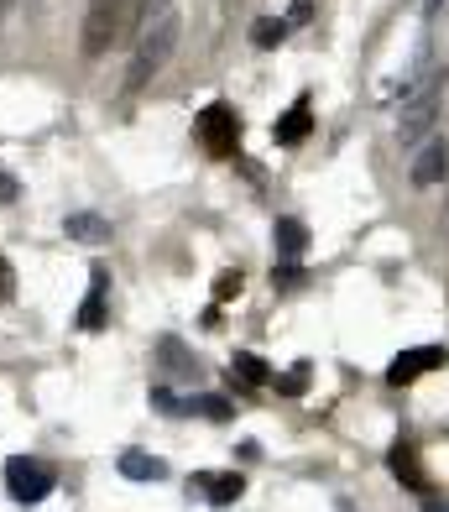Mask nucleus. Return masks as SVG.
Masks as SVG:
<instances>
[{"mask_svg":"<svg viewBox=\"0 0 449 512\" xmlns=\"http://www.w3.org/2000/svg\"><path fill=\"white\" fill-rule=\"evenodd\" d=\"M423 512H449V497H423Z\"/></svg>","mask_w":449,"mask_h":512,"instance_id":"5701e85b","label":"nucleus"},{"mask_svg":"<svg viewBox=\"0 0 449 512\" xmlns=\"http://www.w3.org/2000/svg\"><path fill=\"white\" fill-rule=\"evenodd\" d=\"M141 6H147V0H89V16H84V58L110 53L115 42L126 37L131 21H141Z\"/></svg>","mask_w":449,"mask_h":512,"instance_id":"f03ea898","label":"nucleus"},{"mask_svg":"<svg viewBox=\"0 0 449 512\" xmlns=\"http://www.w3.org/2000/svg\"><path fill=\"white\" fill-rule=\"evenodd\" d=\"M199 142H204L209 157H230L235 147H241V115H235L225 100L204 105L199 110Z\"/></svg>","mask_w":449,"mask_h":512,"instance_id":"7ed1b4c3","label":"nucleus"},{"mask_svg":"<svg viewBox=\"0 0 449 512\" xmlns=\"http://www.w3.org/2000/svg\"><path fill=\"white\" fill-rule=\"evenodd\" d=\"M58 486V476H53V465H42V460H27V455H16L11 465H6V492L16 497V502H42L47 492Z\"/></svg>","mask_w":449,"mask_h":512,"instance_id":"20e7f679","label":"nucleus"},{"mask_svg":"<svg viewBox=\"0 0 449 512\" xmlns=\"http://www.w3.org/2000/svg\"><path fill=\"white\" fill-rule=\"evenodd\" d=\"M173 48H178V16L162 11L157 21H147V32H141L136 53H131V68H126V89H131V95H136V89H147L162 68H168Z\"/></svg>","mask_w":449,"mask_h":512,"instance_id":"f257e3e1","label":"nucleus"},{"mask_svg":"<svg viewBox=\"0 0 449 512\" xmlns=\"http://www.w3.org/2000/svg\"><path fill=\"white\" fill-rule=\"evenodd\" d=\"M235 293H241V272H220L215 277V298H220V304H230Z\"/></svg>","mask_w":449,"mask_h":512,"instance_id":"6ab92c4d","label":"nucleus"},{"mask_svg":"<svg viewBox=\"0 0 449 512\" xmlns=\"http://www.w3.org/2000/svg\"><path fill=\"white\" fill-rule=\"evenodd\" d=\"M241 492H246V481L235 476V471H225V476H204V497H209V507H230Z\"/></svg>","mask_w":449,"mask_h":512,"instance_id":"4468645a","label":"nucleus"},{"mask_svg":"<svg viewBox=\"0 0 449 512\" xmlns=\"http://www.w3.org/2000/svg\"><path fill=\"white\" fill-rule=\"evenodd\" d=\"M183 413H204V418H230V403L225 398H188Z\"/></svg>","mask_w":449,"mask_h":512,"instance_id":"a211bd4d","label":"nucleus"},{"mask_svg":"<svg viewBox=\"0 0 449 512\" xmlns=\"http://www.w3.org/2000/svg\"><path fill=\"white\" fill-rule=\"evenodd\" d=\"M16 298V272H11V262L0 256V304H11Z\"/></svg>","mask_w":449,"mask_h":512,"instance_id":"412c9836","label":"nucleus"},{"mask_svg":"<svg viewBox=\"0 0 449 512\" xmlns=\"http://www.w3.org/2000/svg\"><path fill=\"white\" fill-rule=\"evenodd\" d=\"M230 377H241V387H267L272 382V366L251 351H235L230 356Z\"/></svg>","mask_w":449,"mask_h":512,"instance_id":"ddd939ff","label":"nucleus"},{"mask_svg":"<svg viewBox=\"0 0 449 512\" xmlns=\"http://www.w3.org/2000/svg\"><path fill=\"white\" fill-rule=\"evenodd\" d=\"M439 230H444V236H449V199H444V220H439Z\"/></svg>","mask_w":449,"mask_h":512,"instance_id":"393cba45","label":"nucleus"},{"mask_svg":"<svg viewBox=\"0 0 449 512\" xmlns=\"http://www.w3.org/2000/svg\"><path fill=\"white\" fill-rule=\"evenodd\" d=\"M309 131H314V105H309V100H298L288 115H277V126H272V142H277V147H298Z\"/></svg>","mask_w":449,"mask_h":512,"instance_id":"1a4fd4ad","label":"nucleus"},{"mask_svg":"<svg viewBox=\"0 0 449 512\" xmlns=\"http://www.w3.org/2000/svg\"><path fill=\"white\" fill-rule=\"evenodd\" d=\"M100 324H105V272H94L89 298H84V309H79V330H100Z\"/></svg>","mask_w":449,"mask_h":512,"instance_id":"2eb2a0df","label":"nucleus"},{"mask_svg":"<svg viewBox=\"0 0 449 512\" xmlns=\"http://www.w3.org/2000/svg\"><path fill=\"white\" fill-rule=\"evenodd\" d=\"M444 178H449V142L444 136H429L413 157V183L418 189H434V183H444Z\"/></svg>","mask_w":449,"mask_h":512,"instance_id":"423d86ee","label":"nucleus"},{"mask_svg":"<svg viewBox=\"0 0 449 512\" xmlns=\"http://www.w3.org/2000/svg\"><path fill=\"white\" fill-rule=\"evenodd\" d=\"M449 356H444V345H413V351H403L392 366H387V382L392 387H408L418 377H429V371H439Z\"/></svg>","mask_w":449,"mask_h":512,"instance_id":"39448f33","label":"nucleus"},{"mask_svg":"<svg viewBox=\"0 0 449 512\" xmlns=\"http://www.w3.org/2000/svg\"><path fill=\"white\" fill-rule=\"evenodd\" d=\"M282 37H288V21H282V16H262V21L251 27V42H256V48H277Z\"/></svg>","mask_w":449,"mask_h":512,"instance_id":"dca6fc26","label":"nucleus"},{"mask_svg":"<svg viewBox=\"0 0 449 512\" xmlns=\"http://www.w3.org/2000/svg\"><path fill=\"white\" fill-rule=\"evenodd\" d=\"M387 465H392V476L408 486V492H429V476H423V465H418V450H413V439H397V445L387 450Z\"/></svg>","mask_w":449,"mask_h":512,"instance_id":"6e6552de","label":"nucleus"},{"mask_svg":"<svg viewBox=\"0 0 449 512\" xmlns=\"http://www.w3.org/2000/svg\"><path fill=\"white\" fill-rule=\"evenodd\" d=\"M157 356L168 361V366H178L183 377H199V361H194V356H183V351H178V340H162V345H157Z\"/></svg>","mask_w":449,"mask_h":512,"instance_id":"f3484780","label":"nucleus"},{"mask_svg":"<svg viewBox=\"0 0 449 512\" xmlns=\"http://www.w3.org/2000/svg\"><path fill=\"white\" fill-rule=\"evenodd\" d=\"M293 21H309V0H293V16H288V27Z\"/></svg>","mask_w":449,"mask_h":512,"instance_id":"4be33fe9","label":"nucleus"},{"mask_svg":"<svg viewBox=\"0 0 449 512\" xmlns=\"http://www.w3.org/2000/svg\"><path fill=\"white\" fill-rule=\"evenodd\" d=\"M6 11H11V0H0V21H6Z\"/></svg>","mask_w":449,"mask_h":512,"instance_id":"a878e982","label":"nucleus"},{"mask_svg":"<svg viewBox=\"0 0 449 512\" xmlns=\"http://www.w3.org/2000/svg\"><path fill=\"white\" fill-rule=\"evenodd\" d=\"M303 382H309V366H293L288 377H277V387L288 392V398H298V392H303Z\"/></svg>","mask_w":449,"mask_h":512,"instance_id":"aec40b11","label":"nucleus"},{"mask_svg":"<svg viewBox=\"0 0 449 512\" xmlns=\"http://www.w3.org/2000/svg\"><path fill=\"white\" fill-rule=\"evenodd\" d=\"M434 115H439V95L434 89H423V95L413 100V105H403V121H397V136L413 147V142H423V136L434 131Z\"/></svg>","mask_w":449,"mask_h":512,"instance_id":"0eeeda50","label":"nucleus"},{"mask_svg":"<svg viewBox=\"0 0 449 512\" xmlns=\"http://www.w3.org/2000/svg\"><path fill=\"white\" fill-rule=\"evenodd\" d=\"M121 476L126 481H162V476H168V465H162L157 455H147V450H126L121 455Z\"/></svg>","mask_w":449,"mask_h":512,"instance_id":"9b49d317","label":"nucleus"},{"mask_svg":"<svg viewBox=\"0 0 449 512\" xmlns=\"http://www.w3.org/2000/svg\"><path fill=\"white\" fill-rule=\"evenodd\" d=\"M272 241H277V256H282V262H298V256L309 251V230H303V220H288V215H282L277 230H272Z\"/></svg>","mask_w":449,"mask_h":512,"instance_id":"9d476101","label":"nucleus"},{"mask_svg":"<svg viewBox=\"0 0 449 512\" xmlns=\"http://www.w3.org/2000/svg\"><path fill=\"white\" fill-rule=\"evenodd\" d=\"M0 199H16V183H11L6 173H0Z\"/></svg>","mask_w":449,"mask_h":512,"instance_id":"b1692460","label":"nucleus"},{"mask_svg":"<svg viewBox=\"0 0 449 512\" xmlns=\"http://www.w3.org/2000/svg\"><path fill=\"white\" fill-rule=\"evenodd\" d=\"M63 230H68V241H84V246L110 241V220H100V215H68Z\"/></svg>","mask_w":449,"mask_h":512,"instance_id":"f8f14e48","label":"nucleus"},{"mask_svg":"<svg viewBox=\"0 0 449 512\" xmlns=\"http://www.w3.org/2000/svg\"><path fill=\"white\" fill-rule=\"evenodd\" d=\"M423 6H429V11H434V6H444V0H423Z\"/></svg>","mask_w":449,"mask_h":512,"instance_id":"bb28decb","label":"nucleus"}]
</instances>
